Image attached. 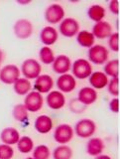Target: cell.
I'll list each match as a JSON object with an SVG mask.
<instances>
[{
  "mask_svg": "<svg viewBox=\"0 0 120 159\" xmlns=\"http://www.w3.org/2000/svg\"><path fill=\"white\" fill-rule=\"evenodd\" d=\"M72 72L74 79L84 80L89 78L92 73L91 65L86 59H78L72 64Z\"/></svg>",
  "mask_w": 120,
  "mask_h": 159,
  "instance_id": "obj_1",
  "label": "cell"
},
{
  "mask_svg": "<svg viewBox=\"0 0 120 159\" xmlns=\"http://www.w3.org/2000/svg\"><path fill=\"white\" fill-rule=\"evenodd\" d=\"M109 10H110V12L113 13L114 15L119 14V2L117 0H112V1L109 3Z\"/></svg>",
  "mask_w": 120,
  "mask_h": 159,
  "instance_id": "obj_35",
  "label": "cell"
},
{
  "mask_svg": "<svg viewBox=\"0 0 120 159\" xmlns=\"http://www.w3.org/2000/svg\"><path fill=\"white\" fill-rule=\"evenodd\" d=\"M87 16L89 17V19H91L92 21L96 23L103 21V18L105 17V9L98 4L91 5L87 9Z\"/></svg>",
  "mask_w": 120,
  "mask_h": 159,
  "instance_id": "obj_23",
  "label": "cell"
},
{
  "mask_svg": "<svg viewBox=\"0 0 120 159\" xmlns=\"http://www.w3.org/2000/svg\"><path fill=\"white\" fill-rule=\"evenodd\" d=\"M51 151L47 145H38L36 148L33 150V158L34 159H49Z\"/></svg>",
  "mask_w": 120,
  "mask_h": 159,
  "instance_id": "obj_30",
  "label": "cell"
},
{
  "mask_svg": "<svg viewBox=\"0 0 120 159\" xmlns=\"http://www.w3.org/2000/svg\"><path fill=\"white\" fill-rule=\"evenodd\" d=\"M57 88L61 93H71L77 87V81L73 75L64 74L57 79Z\"/></svg>",
  "mask_w": 120,
  "mask_h": 159,
  "instance_id": "obj_11",
  "label": "cell"
},
{
  "mask_svg": "<svg viewBox=\"0 0 120 159\" xmlns=\"http://www.w3.org/2000/svg\"><path fill=\"white\" fill-rule=\"evenodd\" d=\"M20 138V134L17 129L13 127H6L4 128L0 134V139L4 144L7 145H13V144H17Z\"/></svg>",
  "mask_w": 120,
  "mask_h": 159,
  "instance_id": "obj_18",
  "label": "cell"
},
{
  "mask_svg": "<svg viewBox=\"0 0 120 159\" xmlns=\"http://www.w3.org/2000/svg\"><path fill=\"white\" fill-rule=\"evenodd\" d=\"M53 128L52 118L48 116H40L35 120V129L41 134L50 132Z\"/></svg>",
  "mask_w": 120,
  "mask_h": 159,
  "instance_id": "obj_19",
  "label": "cell"
},
{
  "mask_svg": "<svg viewBox=\"0 0 120 159\" xmlns=\"http://www.w3.org/2000/svg\"><path fill=\"white\" fill-rule=\"evenodd\" d=\"M104 149V142L101 138L93 137L91 138L87 143V152L91 156L100 155Z\"/></svg>",
  "mask_w": 120,
  "mask_h": 159,
  "instance_id": "obj_20",
  "label": "cell"
},
{
  "mask_svg": "<svg viewBox=\"0 0 120 159\" xmlns=\"http://www.w3.org/2000/svg\"><path fill=\"white\" fill-rule=\"evenodd\" d=\"M42 71L41 65L35 59H27L23 62L21 66V72L25 79L27 80H36Z\"/></svg>",
  "mask_w": 120,
  "mask_h": 159,
  "instance_id": "obj_2",
  "label": "cell"
},
{
  "mask_svg": "<svg viewBox=\"0 0 120 159\" xmlns=\"http://www.w3.org/2000/svg\"><path fill=\"white\" fill-rule=\"evenodd\" d=\"M14 34L18 39L25 40L31 37L33 34V25L32 22L27 19H19L14 24Z\"/></svg>",
  "mask_w": 120,
  "mask_h": 159,
  "instance_id": "obj_6",
  "label": "cell"
},
{
  "mask_svg": "<svg viewBox=\"0 0 120 159\" xmlns=\"http://www.w3.org/2000/svg\"><path fill=\"white\" fill-rule=\"evenodd\" d=\"M54 87V81L51 76L49 75H40V76L35 80L34 89L35 91L40 93H49Z\"/></svg>",
  "mask_w": 120,
  "mask_h": 159,
  "instance_id": "obj_13",
  "label": "cell"
},
{
  "mask_svg": "<svg viewBox=\"0 0 120 159\" xmlns=\"http://www.w3.org/2000/svg\"><path fill=\"white\" fill-rule=\"evenodd\" d=\"M20 70L15 65H6L0 71V81L6 84H13L20 77Z\"/></svg>",
  "mask_w": 120,
  "mask_h": 159,
  "instance_id": "obj_8",
  "label": "cell"
},
{
  "mask_svg": "<svg viewBox=\"0 0 120 159\" xmlns=\"http://www.w3.org/2000/svg\"><path fill=\"white\" fill-rule=\"evenodd\" d=\"M78 102L84 104V106H91L94 103L97 99V93L92 88H82L78 92Z\"/></svg>",
  "mask_w": 120,
  "mask_h": 159,
  "instance_id": "obj_15",
  "label": "cell"
},
{
  "mask_svg": "<svg viewBox=\"0 0 120 159\" xmlns=\"http://www.w3.org/2000/svg\"><path fill=\"white\" fill-rule=\"evenodd\" d=\"M66 103V98L60 91H53L47 96V104L52 109H61Z\"/></svg>",
  "mask_w": 120,
  "mask_h": 159,
  "instance_id": "obj_16",
  "label": "cell"
},
{
  "mask_svg": "<svg viewBox=\"0 0 120 159\" xmlns=\"http://www.w3.org/2000/svg\"><path fill=\"white\" fill-rule=\"evenodd\" d=\"M96 159H111L110 157H109L108 155H98V156H96Z\"/></svg>",
  "mask_w": 120,
  "mask_h": 159,
  "instance_id": "obj_36",
  "label": "cell"
},
{
  "mask_svg": "<svg viewBox=\"0 0 120 159\" xmlns=\"http://www.w3.org/2000/svg\"><path fill=\"white\" fill-rule=\"evenodd\" d=\"M59 30L63 36L71 38L79 32V24L74 18H64L60 24Z\"/></svg>",
  "mask_w": 120,
  "mask_h": 159,
  "instance_id": "obj_9",
  "label": "cell"
},
{
  "mask_svg": "<svg viewBox=\"0 0 120 159\" xmlns=\"http://www.w3.org/2000/svg\"><path fill=\"white\" fill-rule=\"evenodd\" d=\"M109 108L110 111L114 113H118L119 112V98H115L110 101L109 102Z\"/></svg>",
  "mask_w": 120,
  "mask_h": 159,
  "instance_id": "obj_34",
  "label": "cell"
},
{
  "mask_svg": "<svg viewBox=\"0 0 120 159\" xmlns=\"http://www.w3.org/2000/svg\"><path fill=\"white\" fill-rule=\"evenodd\" d=\"M108 46L113 52L119 51V34L112 33L108 38Z\"/></svg>",
  "mask_w": 120,
  "mask_h": 159,
  "instance_id": "obj_33",
  "label": "cell"
},
{
  "mask_svg": "<svg viewBox=\"0 0 120 159\" xmlns=\"http://www.w3.org/2000/svg\"><path fill=\"white\" fill-rule=\"evenodd\" d=\"M12 114H13V117L16 119L17 121H25L28 118V111L23 103L16 104V106L13 107Z\"/></svg>",
  "mask_w": 120,
  "mask_h": 159,
  "instance_id": "obj_29",
  "label": "cell"
},
{
  "mask_svg": "<svg viewBox=\"0 0 120 159\" xmlns=\"http://www.w3.org/2000/svg\"><path fill=\"white\" fill-rule=\"evenodd\" d=\"M14 92L19 96H25L31 91V83L29 80L25 78H19L16 82L13 84Z\"/></svg>",
  "mask_w": 120,
  "mask_h": 159,
  "instance_id": "obj_24",
  "label": "cell"
},
{
  "mask_svg": "<svg viewBox=\"0 0 120 159\" xmlns=\"http://www.w3.org/2000/svg\"><path fill=\"white\" fill-rule=\"evenodd\" d=\"M103 73L107 77L118 78L119 76V61L118 60H111L108 61L103 69Z\"/></svg>",
  "mask_w": 120,
  "mask_h": 159,
  "instance_id": "obj_26",
  "label": "cell"
},
{
  "mask_svg": "<svg viewBox=\"0 0 120 159\" xmlns=\"http://www.w3.org/2000/svg\"><path fill=\"white\" fill-rule=\"evenodd\" d=\"M64 10L60 4H52L45 11V19L50 24H58L63 21Z\"/></svg>",
  "mask_w": 120,
  "mask_h": 159,
  "instance_id": "obj_10",
  "label": "cell"
},
{
  "mask_svg": "<svg viewBox=\"0 0 120 159\" xmlns=\"http://www.w3.org/2000/svg\"><path fill=\"white\" fill-rule=\"evenodd\" d=\"M39 58H40V61L43 64L51 65L53 64L55 60V54L53 52V50L50 47L44 46L40 49V51H39Z\"/></svg>",
  "mask_w": 120,
  "mask_h": 159,
  "instance_id": "obj_27",
  "label": "cell"
},
{
  "mask_svg": "<svg viewBox=\"0 0 120 159\" xmlns=\"http://www.w3.org/2000/svg\"><path fill=\"white\" fill-rule=\"evenodd\" d=\"M44 103V99L42 94L34 91V92H30L27 93L26 98H25L24 101V106L27 108L28 111L31 112H37L40 109L42 108Z\"/></svg>",
  "mask_w": 120,
  "mask_h": 159,
  "instance_id": "obj_7",
  "label": "cell"
},
{
  "mask_svg": "<svg viewBox=\"0 0 120 159\" xmlns=\"http://www.w3.org/2000/svg\"><path fill=\"white\" fill-rule=\"evenodd\" d=\"M96 130V124L89 118H83L76 123L74 132L81 138H88L92 136Z\"/></svg>",
  "mask_w": 120,
  "mask_h": 159,
  "instance_id": "obj_3",
  "label": "cell"
},
{
  "mask_svg": "<svg viewBox=\"0 0 120 159\" xmlns=\"http://www.w3.org/2000/svg\"><path fill=\"white\" fill-rule=\"evenodd\" d=\"M73 137V127L67 123L60 124L55 129L54 139L55 141L60 143L61 145L67 144L72 140Z\"/></svg>",
  "mask_w": 120,
  "mask_h": 159,
  "instance_id": "obj_4",
  "label": "cell"
},
{
  "mask_svg": "<svg viewBox=\"0 0 120 159\" xmlns=\"http://www.w3.org/2000/svg\"><path fill=\"white\" fill-rule=\"evenodd\" d=\"M108 50L101 45H93L88 50V60L96 65H102L107 62Z\"/></svg>",
  "mask_w": 120,
  "mask_h": 159,
  "instance_id": "obj_5",
  "label": "cell"
},
{
  "mask_svg": "<svg viewBox=\"0 0 120 159\" xmlns=\"http://www.w3.org/2000/svg\"><path fill=\"white\" fill-rule=\"evenodd\" d=\"M58 32L57 30L52 26H46L42 29L41 33H40V40L45 45V46H51L55 44L58 40Z\"/></svg>",
  "mask_w": 120,
  "mask_h": 159,
  "instance_id": "obj_17",
  "label": "cell"
},
{
  "mask_svg": "<svg viewBox=\"0 0 120 159\" xmlns=\"http://www.w3.org/2000/svg\"><path fill=\"white\" fill-rule=\"evenodd\" d=\"M14 155V150L11 145L0 144V159H12Z\"/></svg>",
  "mask_w": 120,
  "mask_h": 159,
  "instance_id": "obj_31",
  "label": "cell"
},
{
  "mask_svg": "<svg viewBox=\"0 0 120 159\" xmlns=\"http://www.w3.org/2000/svg\"><path fill=\"white\" fill-rule=\"evenodd\" d=\"M92 35L97 39H106L112 34V27L107 21H100L93 25Z\"/></svg>",
  "mask_w": 120,
  "mask_h": 159,
  "instance_id": "obj_14",
  "label": "cell"
},
{
  "mask_svg": "<svg viewBox=\"0 0 120 159\" xmlns=\"http://www.w3.org/2000/svg\"><path fill=\"white\" fill-rule=\"evenodd\" d=\"M89 84H91L92 89H103L108 84V77L103 72L98 71L91 73V75L89 76Z\"/></svg>",
  "mask_w": 120,
  "mask_h": 159,
  "instance_id": "obj_21",
  "label": "cell"
},
{
  "mask_svg": "<svg viewBox=\"0 0 120 159\" xmlns=\"http://www.w3.org/2000/svg\"><path fill=\"white\" fill-rule=\"evenodd\" d=\"M25 159H34L33 157H27V158H25Z\"/></svg>",
  "mask_w": 120,
  "mask_h": 159,
  "instance_id": "obj_38",
  "label": "cell"
},
{
  "mask_svg": "<svg viewBox=\"0 0 120 159\" xmlns=\"http://www.w3.org/2000/svg\"><path fill=\"white\" fill-rule=\"evenodd\" d=\"M18 150L21 153H30L33 151L34 148V142L29 136H23L20 137L17 142Z\"/></svg>",
  "mask_w": 120,
  "mask_h": 159,
  "instance_id": "obj_28",
  "label": "cell"
},
{
  "mask_svg": "<svg viewBox=\"0 0 120 159\" xmlns=\"http://www.w3.org/2000/svg\"><path fill=\"white\" fill-rule=\"evenodd\" d=\"M2 60H3V53H2V51H1V49H0V64H1Z\"/></svg>",
  "mask_w": 120,
  "mask_h": 159,
  "instance_id": "obj_37",
  "label": "cell"
},
{
  "mask_svg": "<svg viewBox=\"0 0 120 159\" xmlns=\"http://www.w3.org/2000/svg\"><path fill=\"white\" fill-rule=\"evenodd\" d=\"M54 159H72L73 150L72 148L64 144V145L58 146L53 152Z\"/></svg>",
  "mask_w": 120,
  "mask_h": 159,
  "instance_id": "obj_25",
  "label": "cell"
},
{
  "mask_svg": "<svg viewBox=\"0 0 120 159\" xmlns=\"http://www.w3.org/2000/svg\"><path fill=\"white\" fill-rule=\"evenodd\" d=\"M108 93L112 96H119V78H112L107 84Z\"/></svg>",
  "mask_w": 120,
  "mask_h": 159,
  "instance_id": "obj_32",
  "label": "cell"
},
{
  "mask_svg": "<svg viewBox=\"0 0 120 159\" xmlns=\"http://www.w3.org/2000/svg\"><path fill=\"white\" fill-rule=\"evenodd\" d=\"M52 65L54 72L60 75L68 74V72H69V70L72 68L71 59L66 55H59V56H57Z\"/></svg>",
  "mask_w": 120,
  "mask_h": 159,
  "instance_id": "obj_12",
  "label": "cell"
},
{
  "mask_svg": "<svg viewBox=\"0 0 120 159\" xmlns=\"http://www.w3.org/2000/svg\"><path fill=\"white\" fill-rule=\"evenodd\" d=\"M77 41L83 48H91L94 45L96 38H94L91 32L87 31V30H82V31H79L78 33Z\"/></svg>",
  "mask_w": 120,
  "mask_h": 159,
  "instance_id": "obj_22",
  "label": "cell"
}]
</instances>
